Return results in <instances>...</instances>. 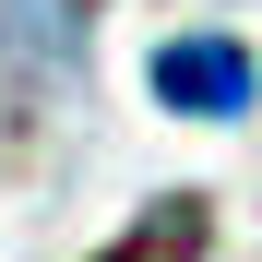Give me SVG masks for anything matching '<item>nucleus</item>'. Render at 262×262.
Returning <instances> with one entry per match:
<instances>
[{
  "instance_id": "1",
  "label": "nucleus",
  "mask_w": 262,
  "mask_h": 262,
  "mask_svg": "<svg viewBox=\"0 0 262 262\" xmlns=\"http://www.w3.org/2000/svg\"><path fill=\"white\" fill-rule=\"evenodd\" d=\"M262 96V60L238 48V36H167L155 48V107H179V119H238Z\"/></svg>"
},
{
  "instance_id": "2",
  "label": "nucleus",
  "mask_w": 262,
  "mask_h": 262,
  "mask_svg": "<svg viewBox=\"0 0 262 262\" xmlns=\"http://www.w3.org/2000/svg\"><path fill=\"white\" fill-rule=\"evenodd\" d=\"M203 238H214V227H203V203H191V191H167L155 214H131V238L96 250V262H203Z\"/></svg>"
}]
</instances>
